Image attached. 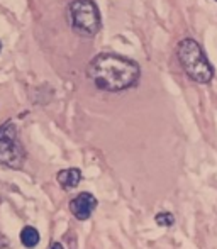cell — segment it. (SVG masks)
<instances>
[{
    "mask_svg": "<svg viewBox=\"0 0 217 249\" xmlns=\"http://www.w3.org/2000/svg\"><path fill=\"white\" fill-rule=\"evenodd\" d=\"M89 78L104 92H124L138 85L141 66L138 61L114 53H100L87 68Z\"/></svg>",
    "mask_w": 217,
    "mask_h": 249,
    "instance_id": "obj_1",
    "label": "cell"
},
{
    "mask_svg": "<svg viewBox=\"0 0 217 249\" xmlns=\"http://www.w3.org/2000/svg\"><path fill=\"white\" fill-rule=\"evenodd\" d=\"M56 180L61 185L63 190H73L78 187L80 180H82V171L78 168H68V170H61L56 175Z\"/></svg>",
    "mask_w": 217,
    "mask_h": 249,
    "instance_id": "obj_6",
    "label": "cell"
},
{
    "mask_svg": "<svg viewBox=\"0 0 217 249\" xmlns=\"http://www.w3.org/2000/svg\"><path fill=\"white\" fill-rule=\"evenodd\" d=\"M26 160V153L17 141V131L12 122H5L0 127V164L20 168Z\"/></svg>",
    "mask_w": 217,
    "mask_h": 249,
    "instance_id": "obj_4",
    "label": "cell"
},
{
    "mask_svg": "<svg viewBox=\"0 0 217 249\" xmlns=\"http://www.w3.org/2000/svg\"><path fill=\"white\" fill-rule=\"evenodd\" d=\"M155 222H156V226L171 227L175 224V215L171 212H166V210H163V212H158L155 215Z\"/></svg>",
    "mask_w": 217,
    "mask_h": 249,
    "instance_id": "obj_8",
    "label": "cell"
},
{
    "mask_svg": "<svg viewBox=\"0 0 217 249\" xmlns=\"http://www.w3.org/2000/svg\"><path fill=\"white\" fill-rule=\"evenodd\" d=\"M97 207V198L90 192H82L70 202V212L78 220H87Z\"/></svg>",
    "mask_w": 217,
    "mask_h": 249,
    "instance_id": "obj_5",
    "label": "cell"
},
{
    "mask_svg": "<svg viewBox=\"0 0 217 249\" xmlns=\"http://www.w3.org/2000/svg\"><path fill=\"white\" fill-rule=\"evenodd\" d=\"M48 249H66V248L63 246L61 243H51V244H50V248H48Z\"/></svg>",
    "mask_w": 217,
    "mask_h": 249,
    "instance_id": "obj_9",
    "label": "cell"
},
{
    "mask_svg": "<svg viewBox=\"0 0 217 249\" xmlns=\"http://www.w3.org/2000/svg\"><path fill=\"white\" fill-rule=\"evenodd\" d=\"M20 243L26 248H36L39 243V232L33 226H26L20 231Z\"/></svg>",
    "mask_w": 217,
    "mask_h": 249,
    "instance_id": "obj_7",
    "label": "cell"
},
{
    "mask_svg": "<svg viewBox=\"0 0 217 249\" xmlns=\"http://www.w3.org/2000/svg\"><path fill=\"white\" fill-rule=\"evenodd\" d=\"M177 58L185 75L199 85H207L214 78V68L200 44L192 37H185L177 46Z\"/></svg>",
    "mask_w": 217,
    "mask_h": 249,
    "instance_id": "obj_2",
    "label": "cell"
},
{
    "mask_svg": "<svg viewBox=\"0 0 217 249\" xmlns=\"http://www.w3.org/2000/svg\"><path fill=\"white\" fill-rule=\"evenodd\" d=\"M0 50H2V41H0Z\"/></svg>",
    "mask_w": 217,
    "mask_h": 249,
    "instance_id": "obj_10",
    "label": "cell"
},
{
    "mask_svg": "<svg viewBox=\"0 0 217 249\" xmlns=\"http://www.w3.org/2000/svg\"><path fill=\"white\" fill-rule=\"evenodd\" d=\"M70 20L72 29L83 37H93L102 27L100 10L93 0H73L70 3Z\"/></svg>",
    "mask_w": 217,
    "mask_h": 249,
    "instance_id": "obj_3",
    "label": "cell"
}]
</instances>
